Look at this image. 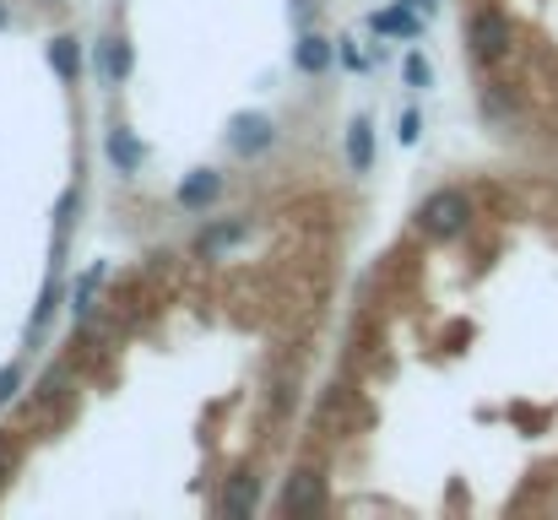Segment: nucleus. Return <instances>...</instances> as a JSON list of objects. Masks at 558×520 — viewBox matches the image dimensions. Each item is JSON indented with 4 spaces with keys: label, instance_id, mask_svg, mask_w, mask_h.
Here are the masks:
<instances>
[{
    "label": "nucleus",
    "instance_id": "412c9836",
    "mask_svg": "<svg viewBox=\"0 0 558 520\" xmlns=\"http://www.w3.org/2000/svg\"><path fill=\"white\" fill-rule=\"evenodd\" d=\"M0 27H5V0H0Z\"/></svg>",
    "mask_w": 558,
    "mask_h": 520
},
{
    "label": "nucleus",
    "instance_id": "9d476101",
    "mask_svg": "<svg viewBox=\"0 0 558 520\" xmlns=\"http://www.w3.org/2000/svg\"><path fill=\"white\" fill-rule=\"evenodd\" d=\"M109 164L120 173H136L142 169V142L131 131H109Z\"/></svg>",
    "mask_w": 558,
    "mask_h": 520
},
{
    "label": "nucleus",
    "instance_id": "39448f33",
    "mask_svg": "<svg viewBox=\"0 0 558 520\" xmlns=\"http://www.w3.org/2000/svg\"><path fill=\"white\" fill-rule=\"evenodd\" d=\"M255 505H260V477L255 472H233L222 499H217V510L222 516H255Z\"/></svg>",
    "mask_w": 558,
    "mask_h": 520
},
{
    "label": "nucleus",
    "instance_id": "f257e3e1",
    "mask_svg": "<svg viewBox=\"0 0 558 520\" xmlns=\"http://www.w3.org/2000/svg\"><path fill=\"white\" fill-rule=\"evenodd\" d=\"M466 222H472V201L461 190H434L417 206V228L428 239H456V233H466Z\"/></svg>",
    "mask_w": 558,
    "mask_h": 520
},
{
    "label": "nucleus",
    "instance_id": "6e6552de",
    "mask_svg": "<svg viewBox=\"0 0 558 520\" xmlns=\"http://www.w3.org/2000/svg\"><path fill=\"white\" fill-rule=\"evenodd\" d=\"M49 65L60 71V82H76V76H82V44H76L71 33H60V38L49 44Z\"/></svg>",
    "mask_w": 558,
    "mask_h": 520
},
{
    "label": "nucleus",
    "instance_id": "6ab92c4d",
    "mask_svg": "<svg viewBox=\"0 0 558 520\" xmlns=\"http://www.w3.org/2000/svg\"><path fill=\"white\" fill-rule=\"evenodd\" d=\"M5 477H11V445L0 439V483H5Z\"/></svg>",
    "mask_w": 558,
    "mask_h": 520
},
{
    "label": "nucleus",
    "instance_id": "ddd939ff",
    "mask_svg": "<svg viewBox=\"0 0 558 520\" xmlns=\"http://www.w3.org/2000/svg\"><path fill=\"white\" fill-rule=\"evenodd\" d=\"M104 71H109L114 82L131 76V44H125V38H109V44H104Z\"/></svg>",
    "mask_w": 558,
    "mask_h": 520
},
{
    "label": "nucleus",
    "instance_id": "20e7f679",
    "mask_svg": "<svg viewBox=\"0 0 558 520\" xmlns=\"http://www.w3.org/2000/svg\"><path fill=\"white\" fill-rule=\"evenodd\" d=\"M271 142H277V125H271L266 114H239V120L228 125V147H233L239 158H260V153H271Z\"/></svg>",
    "mask_w": 558,
    "mask_h": 520
},
{
    "label": "nucleus",
    "instance_id": "a211bd4d",
    "mask_svg": "<svg viewBox=\"0 0 558 520\" xmlns=\"http://www.w3.org/2000/svg\"><path fill=\"white\" fill-rule=\"evenodd\" d=\"M407 82H412V87H423V82H428V65H423V60H417V55H412V60H407Z\"/></svg>",
    "mask_w": 558,
    "mask_h": 520
},
{
    "label": "nucleus",
    "instance_id": "f8f14e48",
    "mask_svg": "<svg viewBox=\"0 0 558 520\" xmlns=\"http://www.w3.org/2000/svg\"><path fill=\"white\" fill-rule=\"evenodd\" d=\"M244 239V222H217V228H206L201 239H195V255H217V250H228V244H239Z\"/></svg>",
    "mask_w": 558,
    "mask_h": 520
},
{
    "label": "nucleus",
    "instance_id": "f03ea898",
    "mask_svg": "<svg viewBox=\"0 0 558 520\" xmlns=\"http://www.w3.org/2000/svg\"><path fill=\"white\" fill-rule=\"evenodd\" d=\"M466 44L477 60H505L510 55V16L499 5H477L466 22Z\"/></svg>",
    "mask_w": 558,
    "mask_h": 520
},
{
    "label": "nucleus",
    "instance_id": "2eb2a0df",
    "mask_svg": "<svg viewBox=\"0 0 558 520\" xmlns=\"http://www.w3.org/2000/svg\"><path fill=\"white\" fill-rule=\"evenodd\" d=\"M16 390H22V368H16V363H5V368H0V407H5Z\"/></svg>",
    "mask_w": 558,
    "mask_h": 520
},
{
    "label": "nucleus",
    "instance_id": "1a4fd4ad",
    "mask_svg": "<svg viewBox=\"0 0 558 520\" xmlns=\"http://www.w3.org/2000/svg\"><path fill=\"white\" fill-rule=\"evenodd\" d=\"M348 164L359 173H369V164H374V125L369 120H353V125H348Z\"/></svg>",
    "mask_w": 558,
    "mask_h": 520
},
{
    "label": "nucleus",
    "instance_id": "423d86ee",
    "mask_svg": "<svg viewBox=\"0 0 558 520\" xmlns=\"http://www.w3.org/2000/svg\"><path fill=\"white\" fill-rule=\"evenodd\" d=\"M222 195V173L211 169H195L180 179V206H190V211H201V206H211Z\"/></svg>",
    "mask_w": 558,
    "mask_h": 520
},
{
    "label": "nucleus",
    "instance_id": "7ed1b4c3",
    "mask_svg": "<svg viewBox=\"0 0 558 520\" xmlns=\"http://www.w3.org/2000/svg\"><path fill=\"white\" fill-rule=\"evenodd\" d=\"M320 505H326V472H315V467H299V472L288 477V488H282L277 510H282V516H315Z\"/></svg>",
    "mask_w": 558,
    "mask_h": 520
},
{
    "label": "nucleus",
    "instance_id": "aec40b11",
    "mask_svg": "<svg viewBox=\"0 0 558 520\" xmlns=\"http://www.w3.org/2000/svg\"><path fill=\"white\" fill-rule=\"evenodd\" d=\"M293 11H299V16H304V11H310V0H293Z\"/></svg>",
    "mask_w": 558,
    "mask_h": 520
},
{
    "label": "nucleus",
    "instance_id": "0eeeda50",
    "mask_svg": "<svg viewBox=\"0 0 558 520\" xmlns=\"http://www.w3.org/2000/svg\"><path fill=\"white\" fill-rule=\"evenodd\" d=\"M293 60H299V71H304V76H320V71L331 65V44H326L320 33H304V38H299V49H293Z\"/></svg>",
    "mask_w": 558,
    "mask_h": 520
},
{
    "label": "nucleus",
    "instance_id": "dca6fc26",
    "mask_svg": "<svg viewBox=\"0 0 558 520\" xmlns=\"http://www.w3.org/2000/svg\"><path fill=\"white\" fill-rule=\"evenodd\" d=\"M417 125H423V120H417V114H412V109H407V114H401V125H396V136H401V147H412V142H417V136H423V131H417Z\"/></svg>",
    "mask_w": 558,
    "mask_h": 520
},
{
    "label": "nucleus",
    "instance_id": "9b49d317",
    "mask_svg": "<svg viewBox=\"0 0 558 520\" xmlns=\"http://www.w3.org/2000/svg\"><path fill=\"white\" fill-rule=\"evenodd\" d=\"M374 33H390V38H417V16H412L407 5L374 11Z\"/></svg>",
    "mask_w": 558,
    "mask_h": 520
},
{
    "label": "nucleus",
    "instance_id": "f3484780",
    "mask_svg": "<svg viewBox=\"0 0 558 520\" xmlns=\"http://www.w3.org/2000/svg\"><path fill=\"white\" fill-rule=\"evenodd\" d=\"M342 65H348V71H364V55H359L353 38H342Z\"/></svg>",
    "mask_w": 558,
    "mask_h": 520
},
{
    "label": "nucleus",
    "instance_id": "4468645a",
    "mask_svg": "<svg viewBox=\"0 0 558 520\" xmlns=\"http://www.w3.org/2000/svg\"><path fill=\"white\" fill-rule=\"evenodd\" d=\"M98 282H104V266L87 271V277L76 282V315H93V293H98Z\"/></svg>",
    "mask_w": 558,
    "mask_h": 520
}]
</instances>
